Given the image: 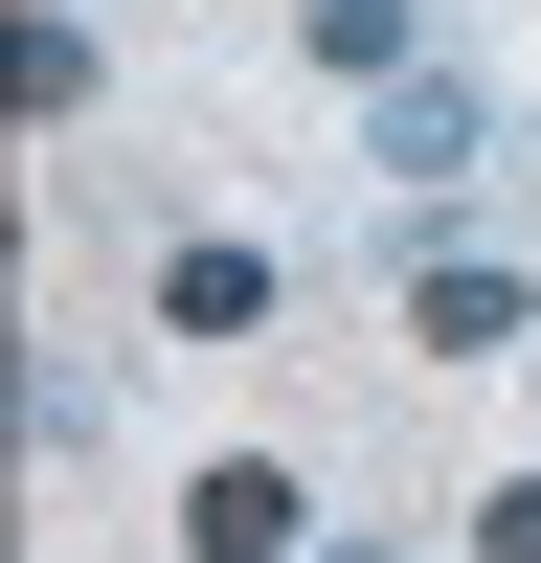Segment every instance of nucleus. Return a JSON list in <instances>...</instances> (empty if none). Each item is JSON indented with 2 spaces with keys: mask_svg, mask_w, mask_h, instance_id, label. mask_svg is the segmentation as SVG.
<instances>
[{
  "mask_svg": "<svg viewBox=\"0 0 541 563\" xmlns=\"http://www.w3.org/2000/svg\"><path fill=\"white\" fill-rule=\"evenodd\" d=\"M270 294H294L270 249H158V339H270Z\"/></svg>",
  "mask_w": 541,
  "mask_h": 563,
  "instance_id": "4",
  "label": "nucleus"
},
{
  "mask_svg": "<svg viewBox=\"0 0 541 563\" xmlns=\"http://www.w3.org/2000/svg\"><path fill=\"white\" fill-rule=\"evenodd\" d=\"M406 339H429V361H519V339H541V294H519L496 249H406Z\"/></svg>",
  "mask_w": 541,
  "mask_h": 563,
  "instance_id": "2",
  "label": "nucleus"
},
{
  "mask_svg": "<svg viewBox=\"0 0 541 563\" xmlns=\"http://www.w3.org/2000/svg\"><path fill=\"white\" fill-rule=\"evenodd\" d=\"M361 158H384V180H474V158H519V113H496L474 68H384V90H361Z\"/></svg>",
  "mask_w": 541,
  "mask_h": 563,
  "instance_id": "1",
  "label": "nucleus"
},
{
  "mask_svg": "<svg viewBox=\"0 0 541 563\" xmlns=\"http://www.w3.org/2000/svg\"><path fill=\"white\" fill-rule=\"evenodd\" d=\"M294 45H316V68H361V90H384L406 45H429V0H294Z\"/></svg>",
  "mask_w": 541,
  "mask_h": 563,
  "instance_id": "5",
  "label": "nucleus"
},
{
  "mask_svg": "<svg viewBox=\"0 0 541 563\" xmlns=\"http://www.w3.org/2000/svg\"><path fill=\"white\" fill-rule=\"evenodd\" d=\"M0 90H23V135H68V113H90V23H68V0L23 23V68H0Z\"/></svg>",
  "mask_w": 541,
  "mask_h": 563,
  "instance_id": "6",
  "label": "nucleus"
},
{
  "mask_svg": "<svg viewBox=\"0 0 541 563\" xmlns=\"http://www.w3.org/2000/svg\"><path fill=\"white\" fill-rule=\"evenodd\" d=\"M180 541H203V563H294V541H316V496H294V451H225V474L180 496Z\"/></svg>",
  "mask_w": 541,
  "mask_h": 563,
  "instance_id": "3",
  "label": "nucleus"
},
{
  "mask_svg": "<svg viewBox=\"0 0 541 563\" xmlns=\"http://www.w3.org/2000/svg\"><path fill=\"white\" fill-rule=\"evenodd\" d=\"M474 563H541V474H496V496H474Z\"/></svg>",
  "mask_w": 541,
  "mask_h": 563,
  "instance_id": "7",
  "label": "nucleus"
}]
</instances>
